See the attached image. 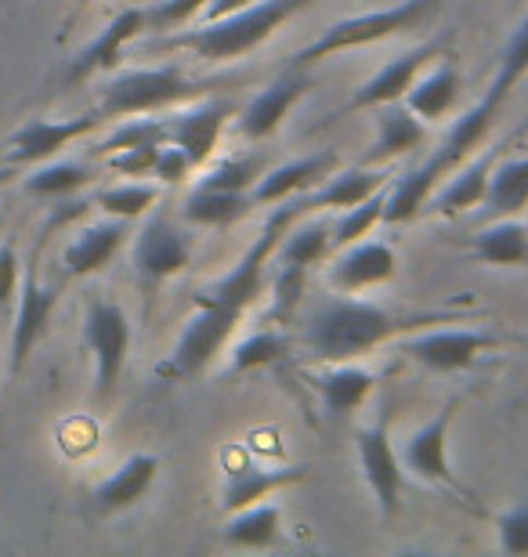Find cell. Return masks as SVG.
<instances>
[{
  "label": "cell",
  "instance_id": "1",
  "mask_svg": "<svg viewBox=\"0 0 528 557\" xmlns=\"http://www.w3.org/2000/svg\"><path fill=\"white\" fill-rule=\"evenodd\" d=\"M445 315H402L358 300L355 294H336L316 300L300 319V344L316 362H352L358 355L380 348V344L417 333L423 326H438Z\"/></svg>",
  "mask_w": 528,
  "mask_h": 557
},
{
  "label": "cell",
  "instance_id": "2",
  "mask_svg": "<svg viewBox=\"0 0 528 557\" xmlns=\"http://www.w3.org/2000/svg\"><path fill=\"white\" fill-rule=\"evenodd\" d=\"M316 0H257V4L235 11L229 18L204 22L199 29H188L182 37H171L167 48H185L204 62H229L257 51L290 15L305 11Z\"/></svg>",
  "mask_w": 528,
  "mask_h": 557
},
{
  "label": "cell",
  "instance_id": "3",
  "mask_svg": "<svg viewBox=\"0 0 528 557\" xmlns=\"http://www.w3.org/2000/svg\"><path fill=\"white\" fill-rule=\"evenodd\" d=\"M218 91L213 81H196L177 65H156V70H127L112 76V84L102 91L98 102V116L106 120H127V116H145V113H163L171 106L182 102H199Z\"/></svg>",
  "mask_w": 528,
  "mask_h": 557
},
{
  "label": "cell",
  "instance_id": "4",
  "mask_svg": "<svg viewBox=\"0 0 528 557\" xmlns=\"http://www.w3.org/2000/svg\"><path fill=\"white\" fill-rule=\"evenodd\" d=\"M442 4H445V0H402V4L341 18V22H333L330 29H322L319 37L308 44V48L290 54L286 70H305V65L326 62V59H333V54H341V51L369 48V44H380V40L398 37V33H406V29H417L420 22L431 18Z\"/></svg>",
  "mask_w": 528,
  "mask_h": 557
},
{
  "label": "cell",
  "instance_id": "5",
  "mask_svg": "<svg viewBox=\"0 0 528 557\" xmlns=\"http://www.w3.org/2000/svg\"><path fill=\"white\" fill-rule=\"evenodd\" d=\"M279 210H272V218L265 221L261 232H257L254 247L243 253V261L235 264V269L218 278L210 289L204 294H196V300H204V305H221V308H232V311H246L250 305L265 297L268 289V278H272V261H275V250H279V239L286 236V228L294 225V221L305 218V210H300L297 196L286 199V203H275Z\"/></svg>",
  "mask_w": 528,
  "mask_h": 557
},
{
  "label": "cell",
  "instance_id": "6",
  "mask_svg": "<svg viewBox=\"0 0 528 557\" xmlns=\"http://www.w3.org/2000/svg\"><path fill=\"white\" fill-rule=\"evenodd\" d=\"M240 319H243V311L196 300V311L185 319L171 359L163 362L160 373L171 376V381H193V376H204L210 370V362L224 351V344H229L235 326H240Z\"/></svg>",
  "mask_w": 528,
  "mask_h": 557
},
{
  "label": "cell",
  "instance_id": "7",
  "mask_svg": "<svg viewBox=\"0 0 528 557\" xmlns=\"http://www.w3.org/2000/svg\"><path fill=\"white\" fill-rule=\"evenodd\" d=\"M84 344L95 359V395L109 398L116 392L123 366H127L131 351V322L116 300L95 297L87 300V315H84Z\"/></svg>",
  "mask_w": 528,
  "mask_h": 557
},
{
  "label": "cell",
  "instance_id": "8",
  "mask_svg": "<svg viewBox=\"0 0 528 557\" xmlns=\"http://www.w3.org/2000/svg\"><path fill=\"white\" fill-rule=\"evenodd\" d=\"M496 348H503V337L486 330H427L402 344V355L434 373H464Z\"/></svg>",
  "mask_w": 528,
  "mask_h": 557
},
{
  "label": "cell",
  "instance_id": "9",
  "mask_svg": "<svg viewBox=\"0 0 528 557\" xmlns=\"http://www.w3.org/2000/svg\"><path fill=\"white\" fill-rule=\"evenodd\" d=\"M54 305H59V289L40 283L37 253H33L26 261V272H22L15 311H11V376H19L26 370V359L40 344L44 330H48Z\"/></svg>",
  "mask_w": 528,
  "mask_h": 557
},
{
  "label": "cell",
  "instance_id": "10",
  "mask_svg": "<svg viewBox=\"0 0 528 557\" xmlns=\"http://www.w3.org/2000/svg\"><path fill=\"white\" fill-rule=\"evenodd\" d=\"M459 403H464V398H449V403L438 409V417L431 423H423L420 431L409 434L406 445L398 449L402 471L420 478V482L456 485L453 463H449V434H453Z\"/></svg>",
  "mask_w": 528,
  "mask_h": 557
},
{
  "label": "cell",
  "instance_id": "11",
  "mask_svg": "<svg viewBox=\"0 0 528 557\" xmlns=\"http://www.w3.org/2000/svg\"><path fill=\"white\" fill-rule=\"evenodd\" d=\"M358 467L366 474V485L373 493L380 515L395 518L402 507V488H406V471H402L398 449L391 445L388 423H369V428L358 431Z\"/></svg>",
  "mask_w": 528,
  "mask_h": 557
},
{
  "label": "cell",
  "instance_id": "12",
  "mask_svg": "<svg viewBox=\"0 0 528 557\" xmlns=\"http://www.w3.org/2000/svg\"><path fill=\"white\" fill-rule=\"evenodd\" d=\"M232 116H235V102H229V98H207V102L188 106L182 113L163 116L167 141H174L177 149H185L193 166H204L213 156V149H218L224 124H229Z\"/></svg>",
  "mask_w": 528,
  "mask_h": 557
},
{
  "label": "cell",
  "instance_id": "13",
  "mask_svg": "<svg viewBox=\"0 0 528 557\" xmlns=\"http://www.w3.org/2000/svg\"><path fill=\"white\" fill-rule=\"evenodd\" d=\"M188 261H193V239L167 218H152L134 239V269L145 286H160L163 278L188 269Z\"/></svg>",
  "mask_w": 528,
  "mask_h": 557
},
{
  "label": "cell",
  "instance_id": "14",
  "mask_svg": "<svg viewBox=\"0 0 528 557\" xmlns=\"http://www.w3.org/2000/svg\"><path fill=\"white\" fill-rule=\"evenodd\" d=\"M95 127H102V116L84 113L73 120H33V124L19 127L15 135L4 141V156L11 166H26V163H44L54 152H62L65 145H73L76 138L91 135Z\"/></svg>",
  "mask_w": 528,
  "mask_h": 557
},
{
  "label": "cell",
  "instance_id": "15",
  "mask_svg": "<svg viewBox=\"0 0 528 557\" xmlns=\"http://www.w3.org/2000/svg\"><path fill=\"white\" fill-rule=\"evenodd\" d=\"M398 269V253L388 247V243H347V247L336 250V258L326 269L333 294H363V289H373L380 283H391Z\"/></svg>",
  "mask_w": 528,
  "mask_h": 557
},
{
  "label": "cell",
  "instance_id": "16",
  "mask_svg": "<svg viewBox=\"0 0 528 557\" xmlns=\"http://www.w3.org/2000/svg\"><path fill=\"white\" fill-rule=\"evenodd\" d=\"M438 54H442V51H438V44H420V48H413L406 54H398V59H391L388 65H380V70L352 95L347 113L402 102V98L409 95V87L417 84V76L423 73V65H434Z\"/></svg>",
  "mask_w": 528,
  "mask_h": 557
},
{
  "label": "cell",
  "instance_id": "17",
  "mask_svg": "<svg viewBox=\"0 0 528 557\" xmlns=\"http://www.w3.org/2000/svg\"><path fill=\"white\" fill-rule=\"evenodd\" d=\"M336 166H341V156L336 152H316V156H300V160H290L275 171H268L257 177V185L250 188L254 207H275L286 203L300 193H311L316 185H322Z\"/></svg>",
  "mask_w": 528,
  "mask_h": 557
},
{
  "label": "cell",
  "instance_id": "18",
  "mask_svg": "<svg viewBox=\"0 0 528 557\" xmlns=\"http://www.w3.org/2000/svg\"><path fill=\"white\" fill-rule=\"evenodd\" d=\"M391 182L388 166H347V171H336L326 177L322 185H316L311 193H300L297 203L305 214H316V210H347L355 203H363L366 196H373L377 188H384Z\"/></svg>",
  "mask_w": 528,
  "mask_h": 557
},
{
  "label": "cell",
  "instance_id": "19",
  "mask_svg": "<svg viewBox=\"0 0 528 557\" xmlns=\"http://www.w3.org/2000/svg\"><path fill=\"white\" fill-rule=\"evenodd\" d=\"M308 84L311 81L305 76V70H286L272 87H265L261 95H254V102L240 113V135L250 141L272 138L290 109L297 106V98L308 91Z\"/></svg>",
  "mask_w": 528,
  "mask_h": 557
},
{
  "label": "cell",
  "instance_id": "20",
  "mask_svg": "<svg viewBox=\"0 0 528 557\" xmlns=\"http://www.w3.org/2000/svg\"><path fill=\"white\" fill-rule=\"evenodd\" d=\"M308 384L316 387L319 403L330 417H352L373 395L377 376L366 366L355 362H322V370L308 373Z\"/></svg>",
  "mask_w": 528,
  "mask_h": 557
},
{
  "label": "cell",
  "instance_id": "21",
  "mask_svg": "<svg viewBox=\"0 0 528 557\" xmlns=\"http://www.w3.org/2000/svg\"><path fill=\"white\" fill-rule=\"evenodd\" d=\"M142 29H145V8L120 11V15L112 18L109 26L98 33V37L87 44L81 54H76V62H73V70H70V81L81 84V81H87V76H95V73L116 70V65L123 62V51H127V44L134 37H142Z\"/></svg>",
  "mask_w": 528,
  "mask_h": 557
},
{
  "label": "cell",
  "instance_id": "22",
  "mask_svg": "<svg viewBox=\"0 0 528 557\" xmlns=\"http://www.w3.org/2000/svg\"><path fill=\"white\" fill-rule=\"evenodd\" d=\"M308 467L305 463H294V467H235L224 478V488H221V510L224 515H235L243 507H254L261 499H272L279 488L294 485V482H305Z\"/></svg>",
  "mask_w": 528,
  "mask_h": 557
},
{
  "label": "cell",
  "instance_id": "23",
  "mask_svg": "<svg viewBox=\"0 0 528 557\" xmlns=\"http://www.w3.org/2000/svg\"><path fill=\"white\" fill-rule=\"evenodd\" d=\"M427 141V124L413 113L406 102H391L380 106L377 113V138L366 152V166H384L398 156H406L413 149H420Z\"/></svg>",
  "mask_w": 528,
  "mask_h": 557
},
{
  "label": "cell",
  "instance_id": "24",
  "mask_svg": "<svg viewBox=\"0 0 528 557\" xmlns=\"http://www.w3.org/2000/svg\"><path fill=\"white\" fill-rule=\"evenodd\" d=\"M123 239H127V221H123V218L95 221V225L81 228V232H76V239L62 253L65 272H70L73 278L102 272L106 264L120 253Z\"/></svg>",
  "mask_w": 528,
  "mask_h": 557
},
{
  "label": "cell",
  "instance_id": "25",
  "mask_svg": "<svg viewBox=\"0 0 528 557\" xmlns=\"http://www.w3.org/2000/svg\"><path fill=\"white\" fill-rule=\"evenodd\" d=\"M496 152L500 149H489L481 156H467L464 163L449 174L445 188L434 199V210L445 218H456V214H467V210L481 207L486 199V188H489V177H492V166H496Z\"/></svg>",
  "mask_w": 528,
  "mask_h": 557
},
{
  "label": "cell",
  "instance_id": "26",
  "mask_svg": "<svg viewBox=\"0 0 528 557\" xmlns=\"http://www.w3.org/2000/svg\"><path fill=\"white\" fill-rule=\"evenodd\" d=\"M156 471H160V456H152V453H138V456H131V460H123L116 471L95 488V507L106 510V515L134 507L152 488Z\"/></svg>",
  "mask_w": 528,
  "mask_h": 557
},
{
  "label": "cell",
  "instance_id": "27",
  "mask_svg": "<svg viewBox=\"0 0 528 557\" xmlns=\"http://www.w3.org/2000/svg\"><path fill=\"white\" fill-rule=\"evenodd\" d=\"M470 253L496 269H525L528 264V228L518 218H496L470 239Z\"/></svg>",
  "mask_w": 528,
  "mask_h": 557
},
{
  "label": "cell",
  "instance_id": "28",
  "mask_svg": "<svg viewBox=\"0 0 528 557\" xmlns=\"http://www.w3.org/2000/svg\"><path fill=\"white\" fill-rule=\"evenodd\" d=\"M528 207V156L518 160H496L481 199V214L486 218H518Z\"/></svg>",
  "mask_w": 528,
  "mask_h": 557
},
{
  "label": "cell",
  "instance_id": "29",
  "mask_svg": "<svg viewBox=\"0 0 528 557\" xmlns=\"http://www.w3.org/2000/svg\"><path fill=\"white\" fill-rule=\"evenodd\" d=\"M423 124L449 116L459 102V73L449 62H438L427 76H417V84L409 87V95L402 98Z\"/></svg>",
  "mask_w": 528,
  "mask_h": 557
},
{
  "label": "cell",
  "instance_id": "30",
  "mask_svg": "<svg viewBox=\"0 0 528 557\" xmlns=\"http://www.w3.org/2000/svg\"><path fill=\"white\" fill-rule=\"evenodd\" d=\"M279 529H283V507L261 499V504L243 507V510H235V515H229L221 536H224L229 547L265 550V547H272V543L279 540Z\"/></svg>",
  "mask_w": 528,
  "mask_h": 557
},
{
  "label": "cell",
  "instance_id": "31",
  "mask_svg": "<svg viewBox=\"0 0 528 557\" xmlns=\"http://www.w3.org/2000/svg\"><path fill=\"white\" fill-rule=\"evenodd\" d=\"M254 210V196L250 193H221V188H204L196 185L188 199L182 203V218L193 221V225H207V228H224L243 221Z\"/></svg>",
  "mask_w": 528,
  "mask_h": 557
},
{
  "label": "cell",
  "instance_id": "32",
  "mask_svg": "<svg viewBox=\"0 0 528 557\" xmlns=\"http://www.w3.org/2000/svg\"><path fill=\"white\" fill-rule=\"evenodd\" d=\"M333 250V221L316 218L308 225H290L286 236L279 239L275 264H297V269H311L319 264L326 253Z\"/></svg>",
  "mask_w": 528,
  "mask_h": 557
},
{
  "label": "cell",
  "instance_id": "33",
  "mask_svg": "<svg viewBox=\"0 0 528 557\" xmlns=\"http://www.w3.org/2000/svg\"><path fill=\"white\" fill-rule=\"evenodd\" d=\"M91 182V166L87 163H73V160H54L37 166L26 182H22V193L26 196H44V199H62L73 196Z\"/></svg>",
  "mask_w": 528,
  "mask_h": 557
},
{
  "label": "cell",
  "instance_id": "34",
  "mask_svg": "<svg viewBox=\"0 0 528 557\" xmlns=\"http://www.w3.org/2000/svg\"><path fill=\"white\" fill-rule=\"evenodd\" d=\"M525 73H528V15L521 18V26L511 33L507 48H503V59H500V70H496V81L489 84V91L481 102L500 113V106L507 102Z\"/></svg>",
  "mask_w": 528,
  "mask_h": 557
},
{
  "label": "cell",
  "instance_id": "35",
  "mask_svg": "<svg viewBox=\"0 0 528 557\" xmlns=\"http://www.w3.org/2000/svg\"><path fill=\"white\" fill-rule=\"evenodd\" d=\"M391 185V182H388ZM388 185L377 188L373 196H366L363 203L341 210V218L333 221V250L347 247V243H358L373 232L380 221H384V207H388Z\"/></svg>",
  "mask_w": 528,
  "mask_h": 557
},
{
  "label": "cell",
  "instance_id": "36",
  "mask_svg": "<svg viewBox=\"0 0 528 557\" xmlns=\"http://www.w3.org/2000/svg\"><path fill=\"white\" fill-rule=\"evenodd\" d=\"M290 355V341L279 330H257L250 333L243 344H235L232 351V373H250V370H265V366H275L279 359Z\"/></svg>",
  "mask_w": 528,
  "mask_h": 557
},
{
  "label": "cell",
  "instance_id": "37",
  "mask_svg": "<svg viewBox=\"0 0 528 557\" xmlns=\"http://www.w3.org/2000/svg\"><path fill=\"white\" fill-rule=\"evenodd\" d=\"M156 203H160V188L142 185V182L112 185V188H102V193L95 196V207H102L109 218H123V221L142 218L145 210H152Z\"/></svg>",
  "mask_w": 528,
  "mask_h": 557
},
{
  "label": "cell",
  "instance_id": "38",
  "mask_svg": "<svg viewBox=\"0 0 528 557\" xmlns=\"http://www.w3.org/2000/svg\"><path fill=\"white\" fill-rule=\"evenodd\" d=\"M163 141H167V124L163 120H149V113H145V116H127V124L112 131L95 152H120V149H134V145H163Z\"/></svg>",
  "mask_w": 528,
  "mask_h": 557
},
{
  "label": "cell",
  "instance_id": "39",
  "mask_svg": "<svg viewBox=\"0 0 528 557\" xmlns=\"http://www.w3.org/2000/svg\"><path fill=\"white\" fill-rule=\"evenodd\" d=\"M305 283H308V269H297V264H279V272L272 278V311L279 322L294 319L300 311V300H305Z\"/></svg>",
  "mask_w": 528,
  "mask_h": 557
},
{
  "label": "cell",
  "instance_id": "40",
  "mask_svg": "<svg viewBox=\"0 0 528 557\" xmlns=\"http://www.w3.org/2000/svg\"><path fill=\"white\" fill-rule=\"evenodd\" d=\"M261 177V163L257 160H221L213 171H207L196 185L221 188V193H250Z\"/></svg>",
  "mask_w": 528,
  "mask_h": 557
},
{
  "label": "cell",
  "instance_id": "41",
  "mask_svg": "<svg viewBox=\"0 0 528 557\" xmlns=\"http://www.w3.org/2000/svg\"><path fill=\"white\" fill-rule=\"evenodd\" d=\"M19 283H22L19 247H15V239L8 236V239H0V315L11 319V311H15Z\"/></svg>",
  "mask_w": 528,
  "mask_h": 557
},
{
  "label": "cell",
  "instance_id": "42",
  "mask_svg": "<svg viewBox=\"0 0 528 557\" xmlns=\"http://www.w3.org/2000/svg\"><path fill=\"white\" fill-rule=\"evenodd\" d=\"M207 8V0H163L156 8H145V26L152 29H174L185 22L199 18V11Z\"/></svg>",
  "mask_w": 528,
  "mask_h": 557
},
{
  "label": "cell",
  "instance_id": "43",
  "mask_svg": "<svg viewBox=\"0 0 528 557\" xmlns=\"http://www.w3.org/2000/svg\"><path fill=\"white\" fill-rule=\"evenodd\" d=\"M156 156H160V145H134V149L109 152V166L127 177H152Z\"/></svg>",
  "mask_w": 528,
  "mask_h": 557
},
{
  "label": "cell",
  "instance_id": "44",
  "mask_svg": "<svg viewBox=\"0 0 528 557\" xmlns=\"http://www.w3.org/2000/svg\"><path fill=\"white\" fill-rule=\"evenodd\" d=\"M500 550L511 557H525L528 554V507H514L507 510L500 521Z\"/></svg>",
  "mask_w": 528,
  "mask_h": 557
},
{
  "label": "cell",
  "instance_id": "45",
  "mask_svg": "<svg viewBox=\"0 0 528 557\" xmlns=\"http://www.w3.org/2000/svg\"><path fill=\"white\" fill-rule=\"evenodd\" d=\"M193 174V160L185 156V149H177L174 141H163L160 145V156H156V166H152V177L163 185H182L188 182Z\"/></svg>",
  "mask_w": 528,
  "mask_h": 557
},
{
  "label": "cell",
  "instance_id": "46",
  "mask_svg": "<svg viewBox=\"0 0 528 557\" xmlns=\"http://www.w3.org/2000/svg\"><path fill=\"white\" fill-rule=\"evenodd\" d=\"M250 4H257V0H207V8L199 11V26H204V22L229 18V15H235V11H243Z\"/></svg>",
  "mask_w": 528,
  "mask_h": 557
},
{
  "label": "cell",
  "instance_id": "47",
  "mask_svg": "<svg viewBox=\"0 0 528 557\" xmlns=\"http://www.w3.org/2000/svg\"><path fill=\"white\" fill-rule=\"evenodd\" d=\"M11 177H15V166H4V171H0V185L11 182Z\"/></svg>",
  "mask_w": 528,
  "mask_h": 557
}]
</instances>
